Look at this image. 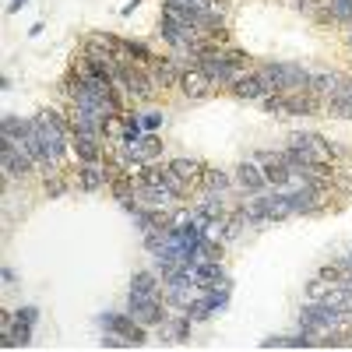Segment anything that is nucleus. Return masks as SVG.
Wrapping results in <instances>:
<instances>
[{"label": "nucleus", "instance_id": "obj_1", "mask_svg": "<svg viewBox=\"0 0 352 352\" xmlns=\"http://www.w3.org/2000/svg\"><path fill=\"white\" fill-rule=\"evenodd\" d=\"M264 81H268L272 92H307L314 71H307L303 64H292V60H264L254 67Z\"/></svg>", "mask_w": 352, "mask_h": 352}, {"label": "nucleus", "instance_id": "obj_2", "mask_svg": "<svg viewBox=\"0 0 352 352\" xmlns=\"http://www.w3.org/2000/svg\"><path fill=\"white\" fill-rule=\"evenodd\" d=\"M134 320H141L144 328H159L162 320L169 317V307L162 296H144V292H134L127 289V307H124Z\"/></svg>", "mask_w": 352, "mask_h": 352}, {"label": "nucleus", "instance_id": "obj_3", "mask_svg": "<svg viewBox=\"0 0 352 352\" xmlns=\"http://www.w3.org/2000/svg\"><path fill=\"white\" fill-rule=\"evenodd\" d=\"M96 324H99L102 331H116V335L131 338L134 349L148 342V331H152V328H144L141 320H134L127 310H102V314H96Z\"/></svg>", "mask_w": 352, "mask_h": 352}, {"label": "nucleus", "instance_id": "obj_4", "mask_svg": "<svg viewBox=\"0 0 352 352\" xmlns=\"http://www.w3.org/2000/svg\"><path fill=\"white\" fill-rule=\"evenodd\" d=\"M0 166H4L8 180H28V176L39 169L36 159L28 155L18 141H11V138H0Z\"/></svg>", "mask_w": 352, "mask_h": 352}, {"label": "nucleus", "instance_id": "obj_5", "mask_svg": "<svg viewBox=\"0 0 352 352\" xmlns=\"http://www.w3.org/2000/svg\"><path fill=\"white\" fill-rule=\"evenodd\" d=\"M120 92H127V99H131V102H152V99L159 96V85L152 81L148 67H141V64H127Z\"/></svg>", "mask_w": 352, "mask_h": 352}, {"label": "nucleus", "instance_id": "obj_6", "mask_svg": "<svg viewBox=\"0 0 352 352\" xmlns=\"http://www.w3.org/2000/svg\"><path fill=\"white\" fill-rule=\"evenodd\" d=\"M197 67L208 74L212 81H215V88H229L232 81H236L240 74H243V67H236L229 60V56L222 53V50H212V53H204V56H197Z\"/></svg>", "mask_w": 352, "mask_h": 352}, {"label": "nucleus", "instance_id": "obj_7", "mask_svg": "<svg viewBox=\"0 0 352 352\" xmlns=\"http://www.w3.org/2000/svg\"><path fill=\"white\" fill-rule=\"evenodd\" d=\"M155 36L173 50V53H187L204 32L194 25H180V21H169V18H159V28H155Z\"/></svg>", "mask_w": 352, "mask_h": 352}, {"label": "nucleus", "instance_id": "obj_8", "mask_svg": "<svg viewBox=\"0 0 352 352\" xmlns=\"http://www.w3.org/2000/svg\"><path fill=\"white\" fill-rule=\"evenodd\" d=\"M106 148H113L106 138L85 134V131H71V159L74 162H102L106 159Z\"/></svg>", "mask_w": 352, "mask_h": 352}, {"label": "nucleus", "instance_id": "obj_9", "mask_svg": "<svg viewBox=\"0 0 352 352\" xmlns=\"http://www.w3.org/2000/svg\"><path fill=\"white\" fill-rule=\"evenodd\" d=\"M232 184L243 194H264L268 190V180H264V169L257 159H243L236 169H232Z\"/></svg>", "mask_w": 352, "mask_h": 352}, {"label": "nucleus", "instance_id": "obj_10", "mask_svg": "<svg viewBox=\"0 0 352 352\" xmlns=\"http://www.w3.org/2000/svg\"><path fill=\"white\" fill-rule=\"evenodd\" d=\"M180 92H184V99H190V102H204L212 92H215V81L204 74L197 64L194 67H184V78H180Z\"/></svg>", "mask_w": 352, "mask_h": 352}, {"label": "nucleus", "instance_id": "obj_11", "mask_svg": "<svg viewBox=\"0 0 352 352\" xmlns=\"http://www.w3.org/2000/svg\"><path fill=\"white\" fill-rule=\"evenodd\" d=\"M148 74H152V81L159 85V92H166V88H180L184 64L176 60V56H155V60L148 64Z\"/></svg>", "mask_w": 352, "mask_h": 352}, {"label": "nucleus", "instance_id": "obj_12", "mask_svg": "<svg viewBox=\"0 0 352 352\" xmlns=\"http://www.w3.org/2000/svg\"><path fill=\"white\" fill-rule=\"evenodd\" d=\"M229 92L236 99H243V102H261L264 96H272V88H268V81H264L257 71H243L236 81L229 85Z\"/></svg>", "mask_w": 352, "mask_h": 352}, {"label": "nucleus", "instance_id": "obj_13", "mask_svg": "<svg viewBox=\"0 0 352 352\" xmlns=\"http://www.w3.org/2000/svg\"><path fill=\"white\" fill-rule=\"evenodd\" d=\"M190 328H194V320L184 310H169V317L159 324V338L162 342H176V345H187L190 342Z\"/></svg>", "mask_w": 352, "mask_h": 352}, {"label": "nucleus", "instance_id": "obj_14", "mask_svg": "<svg viewBox=\"0 0 352 352\" xmlns=\"http://www.w3.org/2000/svg\"><path fill=\"white\" fill-rule=\"evenodd\" d=\"M190 278L197 289H212V285H222L229 282L226 268H222V261H194L190 264Z\"/></svg>", "mask_w": 352, "mask_h": 352}, {"label": "nucleus", "instance_id": "obj_15", "mask_svg": "<svg viewBox=\"0 0 352 352\" xmlns=\"http://www.w3.org/2000/svg\"><path fill=\"white\" fill-rule=\"evenodd\" d=\"M342 78L335 74V71H314V78H310V88L307 92H314L320 102H328V99H335L338 92H342Z\"/></svg>", "mask_w": 352, "mask_h": 352}, {"label": "nucleus", "instance_id": "obj_16", "mask_svg": "<svg viewBox=\"0 0 352 352\" xmlns=\"http://www.w3.org/2000/svg\"><path fill=\"white\" fill-rule=\"evenodd\" d=\"M169 166L176 169V173H180L184 176V180L197 190L201 187V180H204V169H208V166H204L201 159H194V155H176V159H169Z\"/></svg>", "mask_w": 352, "mask_h": 352}, {"label": "nucleus", "instance_id": "obj_17", "mask_svg": "<svg viewBox=\"0 0 352 352\" xmlns=\"http://www.w3.org/2000/svg\"><path fill=\"white\" fill-rule=\"evenodd\" d=\"M194 204H197V208L208 215V219H226V215H232L226 194H215V190H201V194L194 197Z\"/></svg>", "mask_w": 352, "mask_h": 352}, {"label": "nucleus", "instance_id": "obj_18", "mask_svg": "<svg viewBox=\"0 0 352 352\" xmlns=\"http://www.w3.org/2000/svg\"><path fill=\"white\" fill-rule=\"evenodd\" d=\"M131 289L134 292H144V296H162V275L155 272V268H138L134 275H131Z\"/></svg>", "mask_w": 352, "mask_h": 352}, {"label": "nucleus", "instance_id": "obj_19", "mask_svg": "<svg viewBox=\"0 0 352 352\" xmlns=\"http://www.w3.org/2000/svg\"><path fill=\"white\" fill-rule=\"evenodd\" d=\"M261 349H314V335H307L303 328L296 335H272L261 342Z\"/></svg>", "mask_w": 352, "mask_h": 352}, {"label": "nucleus", "instance_id": "obj_20", "mask_svg": "<svg viewBox=\"0 0 352 352\" xmlns=\"http://www.w3.org/2000/svg\"><path fill=\"white\" fill-rule=\"evenodd\" d=\"M28 127H32V116H18V113H4L0 116V138H11V141H21L28 134Z\"/></svg>", "mask_w": 352, "mask_h": 352}, {"label": "nucleus", "instance_id": "obj_21", "mask_svg": "<svg viewBox=\"0 0 352 352\" xmlns=\"http://www.w3.org/2000/svg\"><path fill=\"white\" fill-rule=\"evenodd\" d=\"M201 296L208 300L212 314H226V310H229V300H232V282H222V285H212V289H201Z\"/></svg>", "mask_w": 352, "mask_h": 352}, {"label": "nucleus", "instance_id": "obj_22", "mask_svg": "<svg viewBox=\"0 0 352 352\" xmlns=\"http://www.w3.org/2000/svg\"><path fill=\"white\" fill-rule=\"evenodd\" d=\"M201 187H204V190H215V194H229V187H236V184H232V176H229L226 169L208 166V169H204V180H201Z\"/></svg>", "mask_w": 352, "mask_h": 352}, {"label": "nucleus", "instance_id": "obj_23", "mask_svg": "<svg viewBox=\"0 0 352 352\" xmlns=\"http://www.w3.org/2000/svg\"><path fill=\"white\" fill-rule=\"evenodd\" d=\"M162 152H166L162 138L144 131V138H141V162H144V166H148V162H159V159H162Z\"/></svg>", "mask_w": 352, "mask_h": 352}, {"label": "nucleus", "instance_id": "obj_24", "mask_svg": "<svg viewBox=\"0 0 352 352\" xmlns=\"http://www.w3.org/2000/svg\"><path fill=\"white\" fill-rule=\"evenodd\" d=\"M124 50H127L131 60H134V64H141V67H148V64L155 60L152 46H148V43H141V39H124Z\"/></svg>", "mask_w": 352, "mask_h": 352}, {"label": "nucleus", "instance_id": "obj_25", "mask_svg": "<svg viewBox=\"0 0 352 352\" xmlns=\"http://www.w3.org/2000/svg\"><path fill=\"white\" fill-rule=\"evenodd\" d=\"M184 314L194 320V324H204V320H212V317H215V314H212V307H208V300H204L201 292H197V296L187 303V310H184Z\"/></svg>", "mask_w": 352, "mask_h": 352}, {"label": "nucleus", "instance_id": "obj_26", "mask_svg": "<svg viewBox=\"0 0 352 352\" xmlns=\"http://www.w3.org/2000/svg\"><path fill=\"white\" fill-rule=\"evenodd\" d=\"M261 106H264V113H272V116H289V92H272V96H264Z\"/></svg>", "mask_w": 352, "mask_h": 352}, {"label": "nucleus", "instance_id": "obj_27", "mask_svg": "<svg viewBox=\"0 0 352 352\" xmlns=\"http://www.w3.org/2000/svg\"><path fill=\"white\" fill-rule=\"evenodd\" d=\"M141 127L148 134H159L166 127V113L162 109H141Z\"/></svg>", "mask_w": 352, "mask_h": 352}, {"label": "nucleus", "instance_id": "obj_28", "mask_svg": "<svg viewBox=\"0 0 352 352\" xmlns=\"http://www.w3.org/2000/svg\"><path fill=\"white\" fill-rule=\"evenodd\" d=\"M67 190H71V184L60 176V169H56V173H46V194H50V197H64Z\"/></svg>", "mask_w": 352, "mask_h": 352}, {"label": "nucleus", "instance_id": "obj_29", "mask_svg": "<svg viewBox=\"0 0 352 352\" xmlns=\"http://www.w3.org/2000/svg\"><path fill=\"white\" fill-rule=\"evenodd\" d=\"M331 18L335 25H352V0H331Z\"/></svg>", "mask_w": 352, "mask_h": 352}, {"label": "nucleus", "instance_id": "obj_30", "mask_svg": "<svg viewBox=\"0 0 352 352\" xmlns=\"http://www.w3.org/2000/svg\"><path fill=\"white\" fill-rule=\"evenodd\" d=\"M180 8H190V11H226V0H173Z\"/></svg>", "mask_w": 352, "mask_h": 352}, {"label": "nucleus", "instance_id": "obj_31", "mask_svg": "<svg viewBox=\"0 0 352 352\" xmlns=\"http://www.w3.org/2000/svg\"><path fill=\"white\" fill-rule=\"evenodd\" d=\"M14 324H25V328H36V324H39V307H32V303H25V307H18V310H14Z\"/></svg>", "mask_w": 352, "mask_h": 352}, {"label": "nucleus", "instance_id": "obj_32", "mask_svg": "<svg viewBox=\"0 0 352 352\" xmlns=\"http://www.w3.org/2000/svg\"><path fill=\"white\" fill-rule=\"evenodd\" d=\"M331 285H335V282H328L324 275H317L314 282H307V300H324Z\"/></svg>", "mask_w": 352, "mask_h": 352}, {"label": "nucleus", "instance_id": "obj_33", "mask_svg": "<svg viewBox=\"0 0 352 352\" xmlns=\"http://www.w3.org/2000/svg\"><path fill=\"white\" fill-rule=\"evenodd\" d=\"M99 345H102V349H134V342H131V338H124V335H116V331H102Z\"/></svg>", "mask_w": 352, "mask_h": 352}, {"label": "nucleus", "instance_id": "obj_34", "mask_svg": "<svg viewBox=\"0 0 352 352\" xmlns=\"http://www.w3.org/2000/svg\"><path fill=\"white\" fill-rule=\"evenodd\" d=\"M0 278H4V285L11 289V285H18V272L11 268V264H4V268H0Z\"/></svg>", "mask_w": 352, "mask_h": 352}, {"label": "nucleus", "instance_id": "obj_35", "mask_svg": "<svg viewBox=\"0 0 352 352\" xmlns=\"http://www.w3.org/2000/svg\"><path fill=\"white\" fill-rule=\"evenodd\" d=\"M138 8H141V0H127V4L120 8V14H124V18H131V14H134Z\"/></svg>", "mask_w": 352, "mask_h": 352}, {"label": "nucleus", "instance_id": "obj_36", "mask_svg": "<svg viewBox=\"0 0 352 352\" xmlns=\"http://www.w3.org/2000/svg\"><path fill=\"white\" fill-rule=\"evenodd\" d=\"M21 8H28V0H8V14H18Z\"/></svg>", "mask_w": 352, "mask_h": 352}, {"label": "nucleus", "instance_id": "obj_37", "mask_svg": "<svg viewBox=\"0 0 352 352\" xmlns=\"http://www.w3.org/2000/svg\"><path fill=\"white\" fill-rule=\"evenodd\" d=\"M43 28H46V25H43V21H36L32 28H28V36H32V39H36V36H43Z\"/></svg>", "mask_w": 352, "mask_h": 352}, {"label": "nucleus", "instance_id": "obj_38", "mask_svg": "<svg viewBox=\"0 0 352 352\" xmlns=\"http://www.w3.org/2000/svg\"><path fill=\"white\" fill-rule=\"evenodd\" d=\"M345 46L352 50V25H345Z\"/></svg>", "mask_w": 352, "mask_h": 352}]
</instances>
